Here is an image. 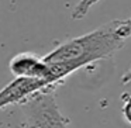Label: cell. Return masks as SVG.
I'll list each match as a JSON object with an SVG mask.
<instances>
[{"instance_id":"obj_1","label":"cell","mask_w":131,"mask_h":128,"mask_svg":"<svg viewBox=\"0 0 131 128\" xmlns=\"http://www.w3.org/2000/svg\"><path fill=\"white\" fill-rule=\"evenodd\" d=\"M128 40L123 20H114L76 38L65 41L47 54L44 61L65 66L69 73L100 59L110 58Z\"/></svg>"},{"instance_id":"obj_2","label":"cell","mask_w":131,"mask_h":128,"mask_svg":"<svg viewBox=\"0 0 131 128\" xmlns=\"http://www.w3.org/2000/svg\"><path fill=\"white\" fill-rule=\"evenodd\" d=\"M27 128H69V121L62 115L54 91H44L24 103Z\"/></svg>"},{"instance_id":"obj_3","label":"cell","mask_w":131,"mask_h":128,"mask_svg":"<svg viewBox=\"0 0 131 128\" xmlns=\"http://www.w3.org/2000/svg\"><path fill=\"white\" fill-rule=\"evenodd\" d=\"M54 86L48 82L34 77L16 76L14 80L6 85L0 90V110L14 104H24L34 96L44 91L54 90Z\"/></svg>"},{"instance_id":"obj_4","label":"cell","mask_w":131,"mask_h":128,"mask_svg":"<svg viewBox=\"0 0 131 128\" xmlns=\"http://www.w3.org/2000/svg\"><path fill=\"white\" fill-rule=\"evenodd\" d=\"M10 72L14 76L23 77H34L48 82L51 86H59L61 80L55 76L51 66L42 59V56L35 55L32 52H21L10 59Z\"/></svg>"},{"instance_id":"obj_5","label":"cell","mask_w":131,"mask_h":128,"mask_svg":"<svg viewBox=\"0 0 131 128\" xmlns=\"http://www.w3.org/2000/svg\"><path fill=\"white\" fill-rule=\"evenodd\" d=\"M121 100H123V106H121L123 118L125 120L127 124L131 125V94L130 93H124L121 96Z\"/></svg>"}]
</instances>
